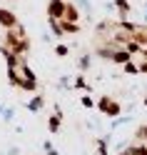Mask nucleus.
I'll use <instances>...</instances> for the list:
<instances>
[{"label": "nucleus", "instance_id": "nucleus-1", "mask_svg": "<svg viewBox=\"0 0 147 155\" xmlns=\"http://www.w3.org/2000/svg\"><path fill=\"white\" fill-rule=\"evenodd\" d=\"M65 5L67 3H62V0H53L50 3V20H60L65 15Z\"/></svg>", "mask_w": 147, "mask_h": 155}, {"label": "nucleus", "instance_id": "nucleus-2", "mask_svg": "<svg viewBox=\"0 0 147 155\" xmlns=\"http://www.w3.org/2000/svg\"><path fill=\"white\" fill-rule=\"evenodd\" d=\"M0 23H3V28H8V30H10L13 25H18L15 15H13V13H8V10H0Z\"/></svg>", "mask_w": 147, "mask_h": 155}]
</instances>
